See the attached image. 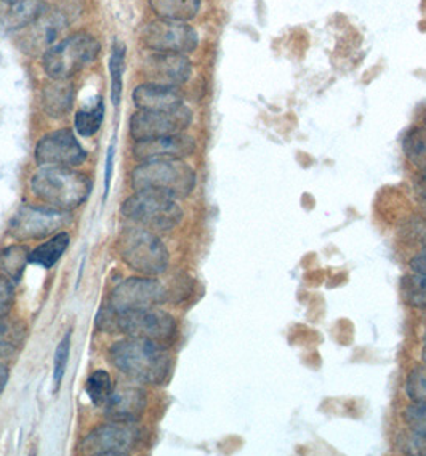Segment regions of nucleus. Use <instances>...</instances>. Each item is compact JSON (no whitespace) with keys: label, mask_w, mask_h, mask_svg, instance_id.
I'll list each match as a JSON object with an SVG mask.
<instances>
[{"label":"nucleus","mask_w":426,"mask_h":456,"mask_svg":"<svg viewBox=\"0 0 426 456\" xmlns=\"http://www.w3.org/2000/svg\"><path fill=\"white\" fill-rule=\"evenodd\" d=\"M120 213L152 232H167L176 228L183 220V210L172 197L136 192L124 200Z\"/></svg>","instance_id":"0eeeda50"},{"label":"nucleus","mask_w":426,"mask_h":456,"mask_svg":"<svg viewBox=\"0 0 426 456\" xmlns=\"http://www.w3.org/2000/svg\"><path fill=\"white\" fill-rule=\"evenodd\" d=\"M425 345H426V333H425Z\"/></svg>","instance_id":"ea45409f"},{"label":"nucleus","mask_w":426,"mask_h":456,"mask_svg":"<svg viewBox=\"0 0 426 456\" xmlns=\"http://www.w3.org/2000/svg\"><path fill=\"white\" fill-rule=\"evenodd\" d=\"M24 337L23 327L18 323L0 325V359H8L15 354Z\"/></svg>","instance_id":"c85d7f7f"},{"label":"nucleus","mask_w":426,"mask_h":456,"mask_svg":"<svg viewBox=\"0 0 426 456\" xmlns=\"http://www.w3.org/2000/svg\"><path fill=\"white\" fill-rule=\"evenodd\" d=\"M425 252H426V248H425Z\"/></svg>","instance_id":"a19ab883"},{"label":"nucleus","mask_w":426,"mask_h":456,"mask_svg":"<svg viewBox=\"0 0 426 456\" xmlns=\"http://www.w3.org/2000/svg\"><path fill=\"white\" fill-rule=\"evenodd\" d=\"M87 152L70 128L45 134L36 146V160L44 167H78L84 164Z\"/></svg>","instance_id":"ddd939ff"},{"label":"nucleus","mask_w":426,"mask_h":456,"mask_svg":"<svg viewBox=\"0 0 426 456\" xmlns=\"http://www.w3.org/2000/svg\"><path fill=\"white\" fill-rule=\"evenodd\" d=\"M423 361H425V362H426V345H425V349H423Z\"/></svg>","instance_id":"58836bf2"},{"label":"nucleus","mask_w":426,"mask_h":456,"mask_svg":"<svg viewBox=\"0 0 426 456\" xmlns=\"http://www.w3.org/2000/svg\"><path fill=\"white\" fill-rule=\"evenodd\" d=\"M29 250L24 245H10L0 252V275L12 282H20L29 263Z\"/></svg>","instance_id":"4be33fe9"},{"label":"nucleus","mask_w":426,"mask_h":456,"mask_svg":"<svg viewBox=\"0 0 426 456\" xmlns=\"http://www.w3.org/2000/svg\"><path fill=\"white\" fill-rule=\"evenodd\" d=\"M70 351H71V333H66V337L60 341V345L56 347L55 363H53V385H55V389H58L61 385L66 363L70 359Z\"/></svg>","instance_id":"7c9ffc66"},{"label":"nucleus","mask_w":426,"mask_h":456,"mask_svg":"<svg viewBox=\"0 0 426 456\" xmlns=\"http://www.w3.org/2000/svg\"><path fill=\"white\" fill-rule=\"evenodd\" d=\"M130 425L132 423L112 421L110 425L98 426L80 442V453L96 456L128 455L140 439V431Z\"/></svg>","instance_id":"9b49d317"},{"label":"nucleus","mask_w":426,"mask_h":456,"mask_svg":"<svg viewBox=\"0 0 426 456\" xmlns=\"http://www.w3.org/2000/svg\"><path fill=\"white\" fill-rule=\"evenodd\" d=\"M92 183L87 175L71 167H44L32 175L34 196L56 210L70 212L84 204L90 196Z\"/></svg>","instance_id":"7ed1b4c3"},{"label":"nucleus","mask_w":426,"mask_h":456,"mask_svg":"<svg viewBox=\"0 0 426 456\" xmlns=\"http://www.w3.org/2000/svg\"><path fill=\"white\" fill-rule=\"evenodd\" d=\"M86 391H87L90 401L95 403L96 407L106 405L112 394V381H111L110 373L104 370H96L86 383Z\"/></svg>","instance_id":"bb28decb"},{"label":"nucleus","mask_w":426,"mask_h":456,"mask_svg":"<svg viewBox=\"0 0 426 456\" xmlns=\"http://www.w3.org/2000/svg\"><path fill=\"white\" fill-rule=\"evenodd\" d=\"M104 104L103 100L98 102L95 108L92 110H80L76 112L74 118V126L76 132L82 136H94L100 130V126L103 124Z\"/></svg>","instance_id":"a878e982"},{"label":"nucleus","mask_w":426,"mask_h":456,"mask_svg":"<svg viewBox=\"0 0 426 456\" xmlns=\"http://www.w3.org/2000/svg\"><path fill=\"white\" fill-rule=\"evenodd\" d=\"M98 325L104 331H119L130 338L148 339L159 346L168 347L176 338V322L174 317L160 309H138L127 313H114L104 307L98 315Z\"/></svg>","instance_id":"f03ea898"},{"label":"nucleus","mask_w":426,"mask_h":456,"mask_svg":"<svg viewBox=\"0 0 426 456\" xmlns=\"http://www.w3.org/2000/svg\"><path fill=\"white\" fill-rule=\"evenodd\" d=\"M404 418H406L407 426L411 428V431L426 436V403L415 402L414 405L406 410Z\"/></svg>","instance_id":"2f4dec72"},{"label":"nucleus","mask_w":426,"mask_h":456,"mask_svg":"<svg viewBox=\"0 0 426 456\" xmlns=\"http://www.w3.org/2000/svg\"><path fill=\"white\" fill-rule=\"evenodd\" d=\"M151 8L160 20L190 21L198 15L201 0H150Z\"/></svg>","instance_id":"412c9836"},{"label":"nucleus","mask_w":426,"mask_h":456,"mask_svg":"<svg viewBox=\"0 0 426 456\" xmlns=\"http://www.w3.org/2000/svg\"><path fill=\"white\" fill-rule=\"evenodd\" d=\"M148 397L140 386L119 385L106 402V415L118 423H135L142 418Z\"/></svg>","instance_id":"f3484780"},{"label":"nucleus","mask_w":426,"mask_h":456,"mask_svg":"<svg viewBox=\"0 0 426 456\" xmlns=\"http://www.w3.org/2000/svg\"><path fill=\"white\" fill-rule=\"evenodd\" d=\"M193 122V112L184 104L170 110H143L130 118V134L135 142L152 140L167 134H183Z\"/></svg>","instance_id":"9d476101"},{"label":"nucleus","mask_w":426,"mask_h":456,"mask_svg":"<svg viewBox=\"0 0 426 456\" xmlns=\"http://www.w3.org/2000/svg\"><path fill=\"white\" fill-rule=\"evenodd\" d=\"M406 391L412 401L426 403V365L412 370L406 381Z\"/></svg>","instance_id":"c756f323"},{"label":"nucleus","mask_w":426,"mask_h":456,"mask_svg":"<svg viewBox=\"0 0 426 456\" xmlns=\"http://www.w3.org/2000/svg\"><path fill=\"white\" fill-rule=\"evenodd\" d=\"M100 55V44L86 32L60 40L44 55V69L53 80H68Z\"/></svg>","instance_id":"423d86ee"},{"label":"nucleus","mask_w":426,"mask_h":456,"mask_svg":"<svg viewBox=\"0 0 426 456\" xmlns=\"http://www.w3.org/2000/svg\"><path fill=\"white\" fill-rule=\"evenodd\" d=\"M404 152L414 166L426 174V128H412L404 138Z\"/></svg>","instance_id":"393cba45"},{"label":"nucleus","mask_w":426,"mask_h":456,"mask_svg":"<svg viewBox=\"0 0 426 456\" xmlns=\"http://www.w3.org/2000/svg\"><path fill=\"white\" fill-rule=\"evenodd\" d=\"M114 367L138 385H162L172 371V357L166 347L142 338L118 341L110 349Z\"/></svg>","instance_id":"f257e3e1"},{"label":"nucleus","mask_w":426,"mask_h":456,"mask_svg":"<svg viewBox=\"0 0 426 456\" xmlns=\"http://www.w3.org/2000/svg\"><path fill=\"white\" fill-rule=\"evenodd\" d=\"M411 268L417 274L426 275V252L422 253L419 256H415L411 261Z\"/></svg>","instance_id":"c9c22d12"},{"label":"nucleus","mask_w":426,"mask_h":456,"mask_svg":"<svg viewBox=\"0 0 426 456\" xmlns=\"http://www.w3.org/2000/svg\"><path fill=\"white\" fill-rule=\"evenodd\" d=\"M404 450L412 455L426 456V436L425 434L411 431L407 436V441L404 444Z\"/></svg>","instance_id":"72a5a7b5"},{"label":"nucleus","mask_w":426,"mask_h":456,"mask_svg":"<svg viewBox=\"0 0 426 456\" xmlns=\"http://www.w3.org/2000/svg\"><path fill=\"white\" fill-rule=\"evenodd\" d=\"M68 28L63 13L55 10H44L37 20H34L24 36V45L31 53H47L58 44V37Z\"/></svg>","instance_id":"2eb2a0df"},{"label":"nucleus","mask_w":426,"mask_h":456,"mask_svg":"<svg viewBox=\"0 0 426 456\" xmlns=\"http://www.w3.org/2000/svg\"><path fill=\"white\" fill-rule=\"evenodd\" d=\"M112 160H114V146H110V150H108V159H106V175H104L106 194H108V191H110L111 176H112Z\"/></svg>","instance_id":"f704fd0d"},{"label":"nucleus","mask_w":426,"mask_h":456,"mask_svg":"<svg viewBox=\"0 0 426 456\" xmlns=\"http://www.w3.org/2000/svg\"><path fill=\"white\" fill-rule=\"evenodd\" d=\"M167 290L162 283L151 277H132L118 285L111 293L110 303L114 313H127L154 307L166 301Z\"/></svg>","instance_id":"f8f14e48"},{"label":"nucleus","mask_w":426,"mask_h":456,"mask_svg":"<svg viewBox=\"0 0 426 456\" xmlns=\"http://www.w3.org/2000/svg\"><path fill=\"white\" fill-rule=\"evenodd\" d=\"M8 381V369L7 365L0 362V393L4 391V387L7 385Z\"/></svg>","instance_id":"e433bc0d"},{"label":"nucleus","mask_w":426,"mask_h":456,"mask_svg":"<svg viewBox=\"0 0 426 456\" xmlns=\"http://www.w3.org/2000/svg\"><path fill=\"white\" fill-rule=\"evenodd\" d=\"M142 42L159 53H190L198 47L196 29L184 21L158 20L146 24L142 31Z\"/></svg>","instance_id":"1a4fd4ad"},{"label":"nucleus","mask_w":426,"mask_h":456,"mask_svg":"<svg viewBox=\"0 0 426 456\" xmlns=\"http://www.w3.org/2000/svg\"><path fill=\"white\" fill-rule=\"evenodd\" d=\"M74 92L64 80H53L44 87L42 92V108L50 118H64L72 108Z\"/></svg>","instance_id":"6ab92c4d"},{"label":"nucleus","mask_w":426,"mask_h":456,"mask_svg":"<svg viewBox=\"0 0 426 456\" xmlns=\"http://www.w3.org/2000/svg\"><path fill=\"white\" fill-rule=\"evenodd\" d=\"M194 150H196V142L191 136L176 134L136 142L134 146V154L138 160L146 162V160H158V159L188 158Z\"/></svg>","instance_id":"dca6fc26"},{"label":"nucleus","mask_w":426,"mask_h":456,"mask_svg":"<svg viewBox=\"0 0 426 456\" xmlns=\"http://www.w3.org/2000/svg\"><path fill=\"white\" fill-rule=\"evenodd\" d=\"M132 188L175 200L184 199L196 188V172L182 159L146 160L132 172Z\"/></svg>","instance_id":"20e7f679"},{"label":"nucleus","mask_w":426,"mask_h":456,"mask_svg":"<svg viewBox=\"0 0 426 456\" xmlns=\"http://www.w3.org/2000/svg\"><path fill=\"white\" fill-rule=\"evenodd\" d=\"M111 100L119 106L120 96H122V77L126 71V45L116 40L112 45V55H111Z\"/></svg>","instance_id":"b1692460"},{"label":"nucleus","mask_w":426,"mask_h":456,"mask_svg":"<svg viewBox=\"0 0 426 456\" xmlns=\"http://www.w3.org/2000/svg\"><path fill=\"white\" fill-rule=\"evenodd\" d=\"M71 244V237L68 232H58L50 237L45 244L39 245L36 250L29 253V263L39 265L42 268H53L64 252Z\"/></svg>","instance_id":"aec40b11"},{"label":"nucleus","mask_w":426,"mask_h":456,"mask_svg":"<svg viewBox=\"0 0 426 456\" xmlns=\"http://www.w3.org/2000/svg\"><path fill=\"white\" fill-rule=\"evenodd\" d=\"M119 255L127 266L138 274H164L168 268L166 245L152 231L146 228H127L119 234Z\"/></svg>","instance_id":"39448f33"},{"label":"nucleus","mask_w":426,"mask_h":456,"mask_svg":"<svg viewBox=\"0 0 426 456\" xmlns=\"http://www.w3.org/2000/svg\"><path fill=\"white\" fill-rule=\"evenodd\" d=\"M134 102L143 110H170L183 106V98L178 88L150 82L135 88Z\"/></svg>","instance_id":"a211bd4d"},{"label":"nucleus","mask_w":426,"mask_h":456,"mask_svg":"<svg viewBox=\"0 0 426 456\" xmlns=\"http://www.w3.org/2000/svg\"><path fill=\"white\" fill-rule=\"evenodd\" d=\"M68 223L70 218L63 210H56L52 207L21 205L10 221L8 231L10 236L16 240H37L55 236Z\"/></svg>","instance_id":"6e6552de"},{"label":"nucleus","mask_w":426,"mask_h":456,"mask_svg":"<svg viewBox=\"0 0 426 456\" xmlns=\"http://www.w3.org/2000/svg\"><path fill=\"white\" fill-rule=\"evenodd\" d=\"M401 293L404 299L414 307L426 309V275H404L401 281Z\"/></svg>","instance_id":"cd10ccee"},{"label":"nucleus","mask_w":426,"mask_h":456,"mask_svg":"<svg viewBox=\"0 0 426 456\" xmlns=\"http://www.w3.org/2000/svg\"><path fill=\"white\" fill-rule=\"evenodd\" d=\"M2 2H5L8 5H13V4H18V2H21V0H2Z\"/></svg>","instance_id":"4c0bfd02"},{"label":"nucleus","mask_w":426,"mask_h":456,"mask_svg":"<svg viewBox=\"0 0 426 456\" xmlns=\"http://www.w3.org/2000/svg\"><path fill=\"white\" fill-rule=\"evenodd\" d=\"M143 72L151 84L178 88L190 79L193 66L190 60L180 53L154 52L144 60Z\"/></svg>","instance_id":"4468645a"},{"label":"nucleus","mask_w":426,"mask_h":456,"mask_svg":"<svg viewBox=\"0 0 426 456\" xmlns=\"http://www.w3.org/2000/svg\"><path fill=\"white\" fill-rule=\"evenodd\" d=\"M15 301V287L7 277L0 275V321H4L13 306Z\"/></svg>","instance_id":"473e14b6"},{"label":"nucleus","mask_w":426,"mask_h":456,"mask_svg":"<svg viewBox=\"0 0 426 456\" xmlns=\"http://www.w3.org/2000/svg\"><path fill=\"white\" fill-rule=\"evenodd\" d=\"M45 10L44 0H21L13 4L7 15L8 28L21 29L39 18L40 13Z\"/></svg>","instance_id":"5701e85b"}]
</instances>
